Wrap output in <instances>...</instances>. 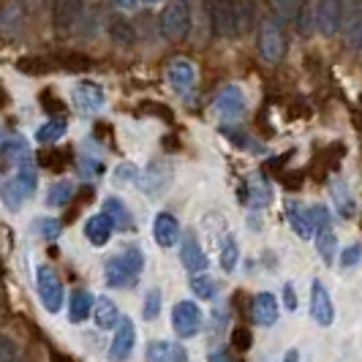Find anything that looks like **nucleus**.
I'll return each instance as SVG.
<instances>
[{"label":"nucleus","instance_id":"nucleus-1","mask_svg":"<svg viewBox=\"0 0 362 362\" xmlns=\"http://www.w3.org/2000/svg\"><path fill=\"white\" fill-rule=\"evenodd\" d=\"M145 270V254L139 245H128L126 251L107 259L104 264V281L112 289H128L139 281V275Z\"/></svg>","mask_w":362,"mask_h":362},{"label":"nucleus","instance_id":"nucleus-2","mask_svg":"<svg viewBox=\"0 0 362 362\" xmlns=\"http://www.w3.org/2000/svg\"><path fill=\"white\" fill-rule=\"evenodd\" d=\"M36 188H38V172L36 166H33V161L28 158V161L17 163V169H14L11 177L3 180V185H0V199H3V204L11 213H17L19 207L36 194Z\"/></svg>","mask_w":362,"mask_h":362},{"label":"nucleus","instance_id":"nucleus-3","mask_svg":"<svg viewBox=\"0 0 362 362\" xmlns=\"http://www.w3.org/2000/svg\"><path fill=\"white\" fill-rule=\"evenodd\" d=\"M256 44H259V52L267 63H281L284 54H286V36H284V28L278 19H262L259 25V36H256Z\"/></svg>","mask_w":362,"mask_h":362},{"label":"nucleus","instance_id":"nucleus-4","mask_svg":"<svg viewBox=\"0 0 362 362\" xmlns=\"http://www.w3.org/2000/svg\"><path fill=\"white\" fill-rule=\"evenodd\" d=\"M204 327V316H202V308L194 303V300H180L175 303L172 308V329L175 335L188 341V338H197Z\"/></svg>","mask_w":362,"mask_h":362},{"label":"nucleus","instance_id":"nucleus-5","mask_svg":"<svg viewBox=\"0 0 362 362\" xmlns=\"http://www.w3.org/2000/svg\"><path fill=\"white\" fill-rule=\"evenodd\" d=\"M161 33L169 41H182L191 33V8L185 0H172L161 14Z\"/></svg>","mask_w":362,"mask_h":362},{"label":"nucleus","instance_id":"nucleus-6","mask_svg":"<svg viewBox=\"0 0 362 362\" xmlns=\"http://www.w3.org/2000/svg\"><path fill=\"white\" fill-rule=\"evenodd\" d=\"M175 180V169L169 161H150L145 166V172H139L136 185L142 188V194L147 197H161L169 191V185Z\"/></svg>","mask_w":362,"mask_h":362},{"label":"nucleus","instance_id":"nucleus-7","mask_svg":"<svg viewBox=\"0 0 362 362\" xmlns=\"http://www.w3.org/2000/svg\"><path fill=\"white\" fill-rule=\"evenodd\" d=\"M36 291L44 310L57 313L63 308V284H60V278H57V272L52 267H47V264L36 267Z\"/></svg>","mask_w":362,"mask_h":362},{"label":"nucleus","instance_id":"nucleus-8","mask_svg":"<svg viewBox=\"0 0 362 362\" xmlns=\"http://www.w3.org/2000/svg\"><path fill=\"white\" fill-rule=\"evenodd\" d=\"M210 25H213V33L221 36V38L240 36L237 0H213V8H210Z\"/></svg>","mask_w":362,"mask_h":362},{"label":"nucleus","instance_id":"nucleus-9","mask_svg":"<svg viewBox=\"0 0 362 362\" xmlns=\"http://www.w3.org/2000/svg\"><path fill=\"white\" fill-rule=\"evenodd\" d=\"M346 11V0H316V28L325 33V36H335L341 28H344V14Z\"/></svg>","mask_w":362,"mask_h":362},{"label":"nucleus","instance_id":"nucleus-10","mask_svg":"<svg viewBox=\"0 0 362 362\" xmlns=\"http://www.w3.org/2000/svg\"><path fill=\"white\" fill-rule=\"evenodd\" d=\"M134 346H136V327L128 316H120V322L115 327V338H112L107 351L109 362H126L134 351Z\"/></svg>","mask_w":362,"mask_h":362},{"label":"nucleus","instance_id":"nucleus-11","mask_svg":"<svg viewBox=\"0 0 362 362\" xmlns=\"http://www.w3.org/2000/svg\"><path fill=\"white\" fill-rule=\"evenodd\" d=\"M216 115L221 120H226V123H235L243 117V112H245V95H243V88L240 85H226L223 90L218 93L216 98Z\"/></svg>","mask_w":362,"mask_h":362},{"label":"nucleus","instance_id":"nucleus-12","mask_svg":"<svg viewBox=\"0 0 362 362\" xmlns=\"http://www.w3.org/2000/svg\"><path fill=\"white\" fill-rule=\"evenodd\" d=\"M85 14V0H52V28L57 33H71Z\"/></svg>","mask_w":362,"mask_h":362},{"label":"nucleus","instance_id":"nucleus-13","mask_svg":"<svg viewBox=\"0 0 362 362\" xmlns=\"http://www.w3.org/2000/svg\"><path fill=\"white\" fill-rule=\"evenodd\" d=\"M310 319L319 327H329L335 322V305H332V297L322 281L310 284Z\"/></svg>","mask_w":362,"mask_h":362},{"label":"nucleus","instance_id":"nucleus-14","mask_svg":"<svg viewBox=\"0 0 362 362\" xmlns=\"http://www.w3.org/2000/svg\"><path fill=\"white\" fill-rule=\"evenodd\" d=\"M180 262L182 267L191 272V275H199V272L207 270V254L199 245V240L194 232H185L180 240Z\"/></svg>","mask_w":362,"mask_h":362},{"label":"nucleus","instance_id":"nucleus-15","mask_svg":"<svg viewBox=\"0 0 362 362\" xmlns=\"http://www.w3.org/2000/svg\"><path fill=\"white\" fill-rule=\"evenodd\" d=\"M166 79L177 93H188L197 82V66L188 57H175L166 69Z\"/></svg>","mask_w":362,"mask_h":362},{"label":"nucleus","instance_id":"nucleus-16","mask_svg":"<svg viewBox=\"0 0 362 362\" xmlns=\"http://www.w3.org/2000/svg\"><path fill=\"white\" fill-rule=\"evenodd\" d=\"M153 240L161 248H175L180 243V221L172 213H158L153 218Z\"/></svg>","mask_w":362,"mask_h":362},{"label":"nucleus","instance_id":"nucleus-17","mask_svg":"<svg viewBox=\"0 0 362 362\" xmlns=\"http://www.w3.org/2000/svg\"><path fill=\"white\" fill-rule=\"evenodd\" d=\"M147 362H188V351L182 344L172 341H150L145 349Z\"/></svg>","mask_w":362,"mask_h":362},{"label":"nucleus","instance_id":"nucleus-18","mask_svg":"<svg viewBox=\"0 0 362 362\" xmlns=\"http://www.w3.org/2000/svg\"><path fill=\"white\" fill-rule=\"evenodd\" d=\"M74 101H76V107L82 109V112H88V115L98 112V109L107 104L101 85H95L90 79H85V82H79V85L74 88Z\"/></svg>","mask_w":362,"mask_h":362},{"label":"nucleus","instance_id":"nucleus-19","mask_svg":"<svg viewBox=\"0 0 362 362\" xmlns=\"http://www.w3.org/2000/svg\"><path fill=\"white\" fill-rule=\"evenodd\" d=\"M115 235V226H112V221H109L104 213H95L85 221V237H88V243L95 245V248H101V245H107L109 240Z\"/></svg>","mask_w":362,"mask_h":362},{"label":"nucleus","instance_id":"nucleus-20","mask_svg":"<svg viewBox=\"0 0 362 362\" xmlns=\"http://www.w3.org/2000/svg\"><path fill=\"white\" fill-rule=\"evenodd\" d=\"M281 316V308H278V300L270 291H259L254 297V319L256 325L262 327H272Z\"/></svg>","mask_w":362,"mask_h":362},{"label":"nucleus","instance_id":"nucleus-21","mask_svg":"<svg viewBox=\"0 0 362 362\" xmlns=\"http://www.w3.org/2000/svg\"><path fill=\"white\" fill-rule=\"evenodd\" d=\"M93 303H95V297L88 289H74L69 297V322L71 325L88 322V316L93 313Z\"/></svg>","mask_w":362,"mask_h":362},{"label":"nucleus","instance_id":"nucleus-22","mask_svg":"<svg viewBox=\"0 0 362 362\" xmlns=\"http://www.w3.org/2000/svg\"><path fill=\"white\" fill-rule=\"evenodd\" d=\"M104 216H107L109 221H112V226L120 229V232L134 229V216H131V210L126 207V202L117 199V197H107V199H104Z\"/></svg>","mask_w":362,"mask_h":362},{"label":"nucleus","instance_id":"nucleus-23","mask_svg":"<svg viewBox=\"0 0 362 362\" xmlns=\"http://www.w3.org/2000/svg\"><path fill=\"white\" fill-rule=\"evenodd\" d=\"M120 308L109 300V297H98L95 303H93V322L101 327V329H115L117 322H120Z\"/></svg>","mask_w":362,"mask_h":362},{"label":"nucleus","instance_id":"nucleus-24","mask_svg":"<svg viewBox=\"0 0 362 362\" xmlns=\"http://www.w3.org/2000/svg\"><path fill=\"white\" fill-rule=\"evenodd\" d=\"M69 131V117H49L44 126L36 131L38 145H54L57 139H63Z\"/></svg>","mask_w":362,"mask_h":362},{"label":"nucleus","instance_id":"nucleus-25","mask_svg":"<svg viewBox=\"0 0 362 362\" xmlns=\"http://www.w3.org/2000/svg\"><path fill=\"white\" fill-rule=\"evenodd\" d=\"M313 240H316V251L322 256L325 264H335V251H338V237L332 232V226L327 229H316L313 232Z\"/></svg>","mask_w":362,"mask_h":362},{"label":"nucleus","instance_id":"nucleus-26","mask_svg":"<svg viewBox=\"0 0 362 362\" xmlns=\"http://www.w3.org/2000/svg\"><path fill=\"white\" fill-rule=\"evenodd\" d=\"M0 156L8 163H22L30 158V147L22 136H8V139L0 142Z\"/></svg>","mask_w":362,"mask_h":362},{"label":"nucleus","instance_id":"nucleus-27","mask_svg":"<svg viewBox=\"0 0 362 362\" xmlns=\"http://www.w3.org/2000/svg\"><path fill=\"white\" fill-rule=\"evenodd\" d=\"M286 218H289L291 229L297 232V237H303V240H310L313 237V229H310L308 223V216L303 213V207L297 204V202H286Z\"/></svg>","mask_w":362,"mask_h":362},{"label":"nucleus","instance_id":"nucleus-28","mask_svg":"<svg viewBox=\"0 0 362 362\" xmlns=\"http://www.w3.org/2000/svg\"><path fill=\"white\" fill-rule=\"evenodd\" d=\"M74 194H76V185L71 180H57L47 191V202L52 204V207H66L69 202L74 199Z\"/></svg>","mask_w":362,"mask_h":362},{"label":"nucleus","instance_id":"nucleus-29","mask_svg":"<svg viewBox=\"0 0 362 362\" xmlns=\"http://www.w3.org/2000/svg\"><path fill=\"white\" fill-rule=\"evenodd\" d=\"M109 36H112V41H117V44H123V47H128V44H134V41H136L134 25L123 17L109 19Z\"/></svg>","mask_w":362,"mask_h":362},{"label":"nucleus","instance_id":"nucleus-30","mask_svg":"<svg viewBox=\"0 0 362 362\" xmlns=\"http://www.w3.org/2000/svg\"><path fill=\"white\" fill-rule=\"evenodd\" d=\"M237 259H240V251H237V240L229 232L221 237V267L226 272H235Z\"/></svg>","mask_w":362,"mask_h":362},{"label":"nucleus","instance_id":"nucleus-31","mask_svg":"<svg viewBox=\"0 0 362 362\" xmlns=\"http://www.w3.org/2000/svg\"><path fill=\"white\" fill-rule=\"evenodd\" d=\"M191 291H194L197 297H202V300H216L218 284L207 272H199V275H191Z\"/></svg>","mask_w":362,"mask_h":362},{"label":"nucleus","instance_id":"nucleus-32","mask_svg":"<svg viewBox=\"0 0 362 362\" xmlns=\"http://www.w3.org/2000/svg\"><path fill=\"white\" fill-rule=\"evenodd\" d=\"M17 69L22 74H28V76H41V74L52 71L54 63L52 60H44V57H25V60H19Z\"/></svg>","mask_w":362,"mask_h":362},{"label":"nucleus","instance_id":"nucleus-33","mask_svg":"<svg viewBox=\"0 0 362 362\" xmlns=\"http://www.w3.org/2000/svg\"><path fill=\"white\" fill-rule=\"evenodd\" d=\"M161 305H163L161 289H150L145 294V305H142V319H145V322H156V319L161 316Z\"/></svg>","mask_w":362,"mask_h":362},{"label":"nucleus","instance_id":"nucleus-34","mask_svg":"<svg viewBox=\"0 0 362 362\" xmlns=\"http://www.w3.org/2000/svg\"><path fill=\"white\" fill-rule=\"evenodd\" d=\"M332 197H335V210H338L341 216L344 218L354 216V202H351V197L346 194V188L341 185V182H335V185H332Z\"/></svg>","mask_w":362,"mask_h":362},{"label":"nucleus","instance_id":"nucleus-35","mask_svg":"<svg viewBox=\"0 0 362 362\" xmlns=\"http://www.w3.org/2000/svg\"><path fill=\"white\" fill-rule=\"evenodd\" d=\"M308 223L310 229L316 232V229H327V226H332V216H329V210H327L325 204H313L308 213Z\"/></svg>","mask_w":362,"mask_h":362},{"label":"nucleus","instance_id":"nucleus-36","mask_svg":"<svg viewBox=\"0 0 362 362\" xmlns=\"http://www.w3.org/2000/svg\"><path fill=\"white\" fill-rule=\"evenodd\" d=\"M38 101H41V107L49 112V117H69V115H66V104H63L52 90L41 93V98H38Z\"/></svg>","mask_w":362,"mask_h":362},{"label":"nucleus","instance_id":"nucleus-37","mask_svg":"<svg viewBox=\"0 0 362 362\" xmlns=\"http://www.w3.org/2000/svg\"><path fill=\"white\" fill-rule=\"evenodd\" d=\"M272 11L278 14V22L281 19H297V6L300 0H270Z\"/></svg>","mask_w":362,"mask_h":362},{"label":"nucleus","instance_id":"nucleus-38","mask_svg":"<svg viewBox=\"0 0 362 362\" xmlns=\"http://www.w3.org/2000/svg\"><path fill=\"white\" fill-rule=\"evenodd\" d=\"M38 158H41V166H47V169H63V166L69 163L66 161L69 153H66V150H44Z\"/></svg>","mask_w":362,"mask_h":362},{"label":"nucleus","instance_id":"nucleus-39","mask_svg":"<svg viewBox=\"0 0 362 362\" xmlns=\"http://www.w3.org/2000/svg\"><path fill=\"white\" fill-rule=\"evenodd\" d=\"M36 226L38 235L44 237V240H57L60 232H63V223L57 218H41V221H36Z\"/></svg>","mask_w":362,"mask_h":362},{"label":"nucleus","instance_id":"nucleus-40","mask_svg":"<svg viewBox=\"0 0 362 362\" xmlns=\"http://www.w3.org/2000/svg\"><path fill=\"white\" fill-rule=\"evenodd\" d=\"M17 354H19L17 341L11 335L0 332V362H17Z\"/></svg>","mask_w":362,"mask_h":362},{"label":"nucleus","instance_id":"nucleus-41","mask_svg":"<svg viewBox=\"0 0 362 362\" xmlns=\"http://www.w3.org/2000/svg\"><path fill=\"white\" fill-rule=\"evenodd\" d=\"M362 262V245H349V248H344V254H341V267L344 270H354L357 264Z\"/></svg>","mask_w":362,"mask_h":362},{"label":"nucleus","instance_id":"nucleus-42","mask_svg":"<svg viewBox=\"0 0 362 362\" xmlns=\"http://www.w3.org/2000/svg\"><path fill=\"white\" fill-rule=\"evenodd\" d=\"M115 177H117V180H126V182H136L139 169H136L134 163H120V166H117V172H115Z\"/></svg>","mask_w":362,"mask_h":362},{"label":"nucleus","instance_id":"nucleus-43","mask_svg":"<svg viewBox=\"0 0 362 362\" xmlns=\"http://www.w3.org/2000/svg\"><path fill=\"white\" fill-rule=\"evenodd\" d=\"M142 109H145V112H153V115H158L161 120H172V109L163 107V104H150V101H147V104H142Z\"/></svg>","mask_w":362,"mask_h":362},{"label":"nucleus","instance_id":"nucleus-44","mask_svg":"<svg viewBox=\"0 0 362 362\" xmlns=\"http://www.w3.org/2000/svg\"><path fill=\"white\" fill-rule=\"evenodd\" d=\"M284 305H286L289 310H297V291H294L291 284L284 286Z\"/></svg>","mask_w":362,"mask_h":362},{"label":"nucleus","instance_id":"nucleus-45","mask_svg":"<svg viewBox=\"0 0 362 362\" xmlns=\"http://www.w3.org/2000/svg\"><path fill=\"white\" fill-rule=\"evenodd\" d=\"M235 344L240 346V349H248V346H251V332H245V329H237V332H235Z\"/></svg>","mask_w":362,"mask_h":362},{"label":"nucleus","instance_id":"nucleus-46","mask_svg":"<svg viewBox=\"0 0 362 362\" xmlns=\"http://www.w3.org/2000/svg\"><path fill=\"white\" fill-rule=\"evenodd\" d=\"M207 362H235V360H232V354H229L226 349H218V351H213V354L207 357Z\"/></svg>","mask_w":362,"mask_h":362},{"label":"nucleus","instance_id":"nucleus-47","mask_svg":"<svg viewBox=\"0 0 362 362\" xmlns=\"http://www.w3.org/2000/svg\"><path fill=\"white\" fill-rule=\"evenodd\" d=\"M284 362H300V351H297V349H289V351L284 354Z\"/></svg>","mask_w":362,"mask_h":362},{"label":"nucleus","instance_id":"nucleus-48","mask_svg":"<svg viewBox=\"0 0 362 362\" xmlns=\"http://www.w3.org/2000/svg\"><path fill=\"white\" fill-rule=\"evenodd\" d=\"M117 6H123V8H134L136 6V0H115Z\"/></svg>","mask_w":362,"mask_h":362},{"label":"nucleus","instance_id":"nucleus-49","mask_svg":"<svg viewBox=\"0 0 362 362\" xmlns=\"http://www.w3.org/2000/svg\"><path fill=\"white\" fill-rule=\"evenodd\" d=\"M145 3H161V0H145Z\"/></svg>","mask_w":362,"mask_h":362}]
</instances>
